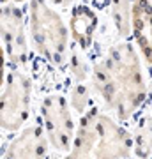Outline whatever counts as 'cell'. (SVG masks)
<instances>
[{"instance_id": "cell-1", "label": "cell", "mask_w": 152, "mask_h": 159, "mask_svg": "<svg viewBox=\"0 0 152 159\" xmlns=\"http://www.w3.org/2000/svg\"><path fill=\"white\" fill-rule=\"evenodd\" d=\"M94 87L106 106L120 119H129L145 101L147 87L140 58L129 43H120L94 66Z\"/></svg>"}, {"instance_id": "cell-2", "label": "cell", "mask_w": 152, "mask_h": 159, "mask_svg": "<svg viewBox=\"0 0 152 159\" xmlns=\"http://www.w3.org/2000/svg\"><path fill=\"white\" fill-rule=\"evenodd\" d=\"M129 152V134L110 117L90 111L81 119L73 147L64 159H124Z\"/></svg>"}, {"instance_id": "cell-3", "label": "cell", "mask_w": 152, "mask_h": 159, "mask_svg": "<svg viewBox=\"0 0 152 159\" xmlns=\"http://www.w3.org/2000/svg\"><path fill=\"white\" fill-rule=\"evenodd\" d=\"M28 21L35 51L53 64L62 62L67 50V29L58 12L53 11L44 0H32Z\"/></svg>"}, {"instance_id": "cell-4", "label": "cell", "mask_w": 152, "mask_h": 159, "mask_svg": "<svg viewBox=\"0 0 152 159\" xmlns=\"http://www.w3.org/2000/svg\"><path fill=\"white\" fill-rule=\"evenodd\" d=\"M30 115V80L21 71H11L4 80L0 122L4 131H16Z\"/></svg>"}, {"instance_id": "cell-5", "label": "cell", "mask_w": 152, "mask_h": 159, "mask_svg": "<svg viewBox=\"0 0 152 159\" xmlns=\"http://www.w3.org/2000/svg\"><path fill=\"white\" fill-rule=\"evenodd\" d=\"M43 129L48 142L60 152H69L74 143V122L67 101L62 96H48L43 101Z\"/></svg>"}, {"instance_id": "cell-6", "label": "cell", "mask_w": 152, "mask_h": 159, "mask_svg": "<svg viewBox=\"0 0 152 159\" xmlns=\"http://www.w3.org/2000/svg\"><path fill=\"white\" fill-rule=\"evenodd\" d=\"M2 44L7 58L14 66H23L27 60V37L20 9L6 6L2 9Z\"/></svg>"}, {"instance_id": "cell-7", "label": "cell", "mask_w": 152, "mask_h": 159, "mask_svg": "<svg viewBox=\"0 0 152 159\" xmlns=\"http://www.w3.org/2000/svg\"><path fill=\"white\" fill-rule=\"evenodd\" d=\"M48 138L39 125H30L14 136L6 148L4 159H46Z\"/></svg>"}, {"instance_id": "cell-8", "label": "cell", "mask_w": 152, "mask_h": 159, "mask_svg": "<svg viewBox=\"0 0 152 159\" xmlns=\"http://www.w3.org/2000/svg\"><path fill=\"white\" fill-rule=\"evenodd\" d=\"M131 34L147 62L152 64V4L149 0H133Z\"/></svg>"}, {"instance_id": "cell-9", "label": "cell", "mask_w": 152, "mask_h": 159, "mask_svg": "<svg viewBox=\"0 0 152 159\" xmlns=\"http://www.w3.org/2000/svg\"><path fill=\"white\" fill-rule=\"evenodd\" d=\"M96 14L89 7H76L71 16V32L80 46H87L92 43L94 32H96Z\"/></svg>"}, {"instance_id": "cell-10", "label": "cell", "mask_w": 152, "mask_h": 159, "mask_svg": "<svg viewBox=\"0 0 152 159\" xmlns=\"http://www.w3.org/2000/svg\"><path fill=\"white\" fill-rule=\"evenodd\" d=\"M112 14L117 27V32L122 37L131 34V20H133V0H112Z\"/></svg>"}, {"instance_id": "cell-11", "label": "cell", "mask_w": 152, "mask_h": 159, "mask_svg": "<svg viewBox=\"0 0 152 159\" xmlns=\"http://www.w3.org/2000/svg\"><path fill=\"white\" fill-rule=\"evenodd\" d=\"M73 106L76 110H78L80 113H83L85 106L89 104V90H87V87L81 83V81H78L76 83V87L73 89Z\"/></svg>"}, {"instance_id": "cell-12", "label": "cell", "mask_w": 152, "mask_h": 159, "mask_svg": "<svg viewBox=\"0 0 152 159\" xmlns=\"http://www.w3.org/2000/svg\"><path fill=\"white\" fill-rule=\"evenodd\" d=\"M50 2H51V4H55V6H62V7L73 4V0H50Z\"/></svg>"}, {"instance_id": "cell-13", "label": "cell", "mask_w": 152, "mask_h": 159, "mask_svg": "<svg viewBox=\"0 0 152 159\" xmlns=\"http://www.w3.org/2000/svg\"><path fill=\"white\" fill-rule=\"evenodd\" d=\"M7 2H21V0H7Z\"/></svg>"}]
</instances>
